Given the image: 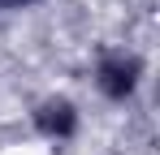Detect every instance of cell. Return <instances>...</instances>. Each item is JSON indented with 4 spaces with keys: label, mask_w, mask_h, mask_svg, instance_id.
Segmentation results:
<instances>
[{
    "label": "cell",
    "mask_w": 160,
    "mask_h": 155,
    "mask_svg": "<svg viewBox=\"0 0 160 155\" xmlns=\"http://www.w3.org/2000/svg\"><path fill=\"white\" fill-rule=\"evenodd\" d=\"M138 82H143V60H138L130 48L100 52V60H95V86H100L104 99L126 103L134 91H138Z\"/></svg>",
    "instance_id": "6da1fadb"
},
{
    "label": "cell",
    "mask_w": 160,
    "mask_h": 155,
    "mask_svg": "<svg viewBox=\"0 0 160 155\" xmlns=\"http://www.w3.org/2000/svg\"><path fill=\"white\" fill-rule=\"evenodd\" d=\"M30 125L39 129V138H48V142H65V138L78 134V103L65 99V95H48V99L35 103Z\"/></svg>",
    "instance_id": "7a4b0ae2"
},
{
    "label": "cell",
    "mask_w": 160,
    "mask_h": 155,
    "mask_svg": "<svg viewBox=\"0 0 160 155\" xmlns=\"http://www.w3.org/2000/svg\"><path fill=\"white\" fill-rule=\"evenodd\" d=\"M13 4H35V0H0V9H13Z\"/></svg>",
    "instance_id": "3957f363"
}]
</instances>
